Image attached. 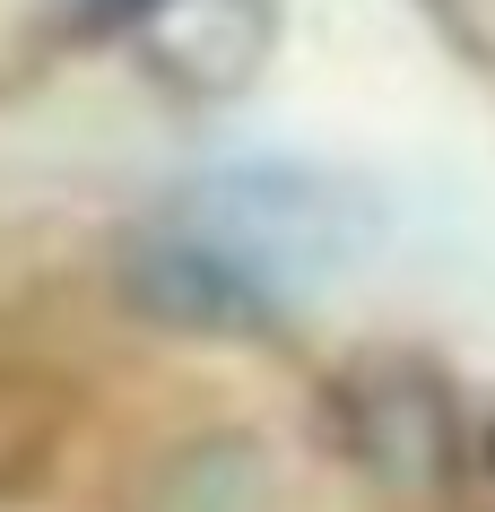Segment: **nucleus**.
<instances>
[{"label": "nucleus", "instance_id": "obj_1", "mask_svg": "<svg viewBox=\"0 0 495 512\" xmlns=\"http://www.w3.org/2000/svg\"><path fill=\"white\" fill-rule=\"evenodd\" d=\"M374 183L313 157H235L174 183L148 217V287L192 322H296L357 287L383 252Z\"/></svg>", "mask_w": 495, "mask_h": 512}, {"label": "nucleus", "instance_id": "obj_2", "mask_svg": "<svg viewBox=\"0 0 495 512\" xmlns=\"http://www.w3.org/2000/svg\"><path fill=\"white\" fill-rule=\"evenodd\" d=\"M122 27L192 96H235L270 53V9L261 0H139Z\"/></svg>", "mask_w": 495, "mask_h": 512}]
</instances>
